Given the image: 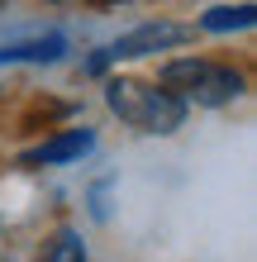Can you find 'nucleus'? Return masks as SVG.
<instances>
[{"instance_id":"f257e3e1","label":"nucleus","mask_w":257,"mask_h":262,"mask_svg":"<svg viewBox=\"0 0 257 262\" xmlns=\"http://www.w3.org/2000/svg\"><path fill=\"white\" fill-rule=\"evenodd\" d=\"M157 86L176 96L181 105H200V110H224V105L243 100L252 76L248 67L229 62V57H200V53H181V57H167L157 67Z\"/></svg>"},{"instance_id":"f03ea898","label":"nucleus","mask_w":257,"mask_h":262,"mask_svg":"<svg viewBox=\"0 0 257 262\" xmlns=\"http://www.w3.org/2000/svg\"><path fill=\"white\" fill-rule=\"evenodd\" d=\"M105 110L119 124H129L138 134H153V138L176 134L191 115L176 96H167L157 81H143V76H105Z\"/></svg>"},{"instance_id":"7ed1b4c3","label":"nucleus","mask_w":257,"mask_h":262,"mask_svg":"<svg viewBox=\"0 0 257 262\" xmlns=\"http://www.w3.org/2000/svg\"><path fill=\"white\" fill-rule=\"evenodd\" d=\"M195 38V29L191 24H181V19H143V24H133L124 29L114 43H105V62H138V57H157V53H176V48H186V43Z\"/></svg>"},{"instance_id":"20e7f679","label":"nucleus","mask_w":257,"mask_h":262,"mask_svg":"<svg viewBox=\"0 0 257 262\" xmlns=\"http://www.w3.org/2000/svg\"><path fill=\"white\" fill-rule=\"evenodd\" d=\"M72 53V34L57 24H34V29H19V34H10L5 43H0V67H53L62 62V57Z\"/></svg>"},{"instance_id":"39448f33","label":"nucleus","mask_w":257,"mask_h":262,"mask_svg":"<svg viewBox=\"0 0 257 262\" xmlns=\"http://www.w3.org/2000/svg\"><path fill=\"white\" fill-rule=\"evenodd\" d=\"M96 152V129L86 124H67V129H53L48 138H38L34 148L19 152V167H29V172H38V167H72Z\"/></svg>"},{"instance_id":"423d86ee","label":"nucleus","mask_w":257,"mask_h":262,"mask_svg":"<svg viewBox=\"0 0 257 262\" xmlns=\"http://www.w3.org/2000/svg\"><path fill=\"white\" fill-rule=\"evenodd\" d=\"M34 262H90V248H86V234L77 224H57L48 238H43V248Z\"/></svg>"},{"instance_id":"0eeeda50","label":"nucleus","mask_w":257,"mask_h":262,"mask_svg":"<svg viewBox=\"0 0 257 262\" xmlns=\"http://www.w3.org/2000/svg\"><path fill=\"white\" fill-rule=\"evenodd\" d=\"M252 24H257V5L243 0V5H209L191 29H200V34H243Z\"/></svg>"}]
</instances>
